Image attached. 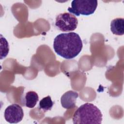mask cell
<instances>
[{
	"mask_svg": "<svg viewBox=\"0 0 124 124\" xmlns=\"http://www.w3.org/2000/svg\"><path fill=\"white\" fill-rule=\"evenodd\" d=\"M83 47L79 35L74 32L62 33L54 39L53 48L59 56L65 59H72L78 56Z\"/></svg>",
	"mask_w": 124,
	"mask_h": 124,
	"instance_id": "cell-1",
	"label": "cell"
},
{
	"mask_svg": "<svg viewBox=\"0 0 124 124\" xmlns=\"http://www.w3.org/2000/svg\"><path fill=\"white\" fill-rule=\"evenodd\" d=\"M102 114L100 109L93 104L86 103L80 106L75 112L72 118L74 124H100Z\"/></svg>",
	"mask_w": 124,
	"mask_h": 124,
	"instance_id": "cell-2",
	"label": "cell"
},
{
	"mask_svg": "<svg viewBox=\"0 0 124 124\" xmlns=\"http://www.w3.org/2000/svg\"><path fill=\"white\" fill-rule=\"evenodd\" d=\"M97 6V1L96 0H74L71 2V7H68L67 10L70 14L77 16L80 15L89 16L95 12Z\"/></svg>",
	"mask_w": 124,
	"mask_h": 124,
	"instance_id": "cell-3",
	"label": "cell"
},
{
	"mask_svg": "<svg viewBox=\"0 0 124 124\" xmlns=\"http://www.w3.org/2000/svg\"><path fill=\"white\" fill-rule=\"evenodd\" d=\"M78 24L77 17L69 13L60 14L56 17L55 26L62 31H73L77 28Z\"/></svg>",
	"mask_w": 124,
	"mask_h": 124,
	"instance_id": "cell-4",
	"label": "cell"
},
{
	"mask_svg": "<svg viewBox=\"0 0 124 124\" xmlns=\"http://www.w3.org/2000/svg\"><path fill=\"white\" fill-rule=\"evenodd\" d=\"M4 116L5 120L9 123H18L21 121L23 118V110L18 104H13L6 108Z\"/></svg>",
	"mask_w": 124,
	"mask_h": 124,
	"instance_id": "cell-5",
	"label": "cell"
},
{
	"mask_svg": "<svg viewBox=\"0 0 124 124\" xmlns=\"http://www.w3.org/2000/svg\"><path fill=\"white\" fill-rule=\"evenodd\" d=\"M78 93L74 91H68L65 92L61 98V103L62 107L66 109H70L76 106V99Z\"/></svg>",
	"mask_w": 124,
	"mask_h": 124,
	"instance_id": "cell-6",
	"label": "cell"
},
{
	"mask_svg": "<svg viewBox=\"0 0 124 124\" xmlns=\"http://www.w3.org/2000/svg\"><path fill=\"white\" fill-rule=\"evenodd\" d=\"M110 30L114 34L123 35L124 34V19L119 17L112 20L110 23Z\"/></svg>",
	"mask_w": 124,
	"mask_h": 124,
	"instance_id": "cell-7",
	"label": "cell"
},
{
	"mask_svg": "<svg viewBox=\"0 0 124 124\" xmlns=\"http://www.w3.org/2000/svg\"><path fill=\"white\" fill-rule=\"evenodd\" d=\"M39 100L37 93L34 91L28 92L25 96V105L29 108H33Z\"/></svg>",
	"mask_w": 124,
	"mask_h": 124,
	"instance_id": "cell-8",
	"label": "cell"
},
{
	"mask_svg": "<svg viewBox=\"0 0 124 124\" xmlns=\"http://www.w3.org/2000/svg\"><path fill=\"white\" fill-rule=\"evenodd\" d=\"M54 102L52 101L51 97L49 95L42 99L39 103V109H42L44 112L50 110L52 108Z\"/></svg>",
	"mask_w": 124,
	"mask_h": 124,
	"instance_id": "cell-9",
	"label": "cell"
},
{
	"mask_svg": "<svg viewBox=\"0 0 124 124\" xmlns=\"http://www.w3.org/2000/svg\"><path fill=\"white\" fill-rule=\"evenodd\" d=\"M0 41H1V53L0 59L4 58L9 53V44L6 39L3 37L2 34H0Z\"/></svg>",
	"mask_w": 124,
	"mask_h": 124,
	"instance_id": "cell-10",
	"label": "cell"
}]
</instances>
